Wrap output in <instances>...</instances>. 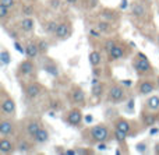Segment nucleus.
I'll list each match as a JSON object with an SVG mask.
<instances>
[{
  "label": "nucleus",
  "mask_w": 159,
  "mask_h": 155,
  "mask_svg": "<svg viewBox=\"0 0 159 155\" xmlns=\"http://www.w3.org/2000/svg\"><path fill=\"white\" fill-rule=\"evenodd\" d=\"M18 30L24 34H30L35 30V20L32 17H24L18 22Z\"/></svg>",
  "instance_id": "nucleus-20"
},
{
  "label": "nucleus",
  "mask_w": 159,
  "mask_h": 155,
  "mask_svg": "<svg viewBox=\"0 0 159 155\" xmlns=\"http://www.w3.org/2000/svg\"><path fill=\"white\" fill-rule=\"evenodd\" d=\"M81 136L82 140L85 143H88L89 145H96L98 143H103V141L107 143L110 139H113V134L110 133L109 126L105 125V123H98V125H93L91 127L84 129Z\"/></svg>",
  "instance_id": "nucleus-1"
},
{
  "label": "nucleus",
  "mask_w": 159,
  "mask_h": 155,
  "mask_svg": "<svg viewBox=\"0 0 159 155\" xmlns=\"http://www.w3.org/2000/svg\"><path fill=\"white\" fill-rule=\"evenodd\" d=\"M17 129H18V126H17L14 117L2 116V120H0V136L2 137L16 136Z\"/></svg>",
  "instance_id": "nucleus-8"
},
{
  "label": "nucleus",
  "mask_w": 159,
  "mask_h": 155,
  "mask_svg": "<svg viewBox=\"0 0 159 155\" xmlns=\"http://www.w3.org/2000/svg\"><path fill=\"white\" fill-rule=\"evenodd\" d=\"M113 22H110V21H106V20H99V21H96V24H95V27L98 28L99 31H101L102 34H110L112 32V30H113Z\"/></svg>",
  "instance_id": "nucleus-27"
},
{
  "label": "nucleus",
  "mask_w": 159,
  "mask_h": 155,
  "mask_svg": "<svg viewBox=\"0 0 159 155\" xmlns=\"http://www.w3.org/2000/svg\"><path fill=\"white\" fill-rule=\"evenodd\" d=\"M121 84H123L124 87H131V85H133L131 80H123V81H121Z\"/></svg>",
  "instance_id": "nucleus-45"
},
{
  "label": "nucleus",
  "mask_w": 159,
  "mask_h": 155,
  "mask_svg": "<svg viewBox=\"0 0 159 155\" xmlns=\"http://www.w3.org/2000/svg\"><path fill=\"white\" fill-rule=\"evenodd\" d=\"M22 125H24L25 134H27V137H30L31 140L34 139V136H35V134L38 133L42 127H43L42 120L38 119V117H28V119L24 120V123H22Z\"/></svg>",
  "instance_id": "nucleus-10"
},
{
  "label": "nucleus",
  "mask_w": 159,
  "mask_h": 155,
  "mask_svg": "<svg viewBox=\"0 0 159 155\" xmlns=\"http://www.w3.org/2000/svg\"><path fill=\"white\" fill-rule=\"evenodd\" d=\"M49 140H50V134H49V131H48V129L42 127L41 130H39L38 133L34 136L32 141H34V144L41 145V144H45V143H48Z\"/></svg>",
  "instance_id": "nucleus-25"
},
{
  "label": "nucleus",
  "mask_w": 159,
  "mask_h": 155,
  "mask_svg": "<svg viewBox=\"0 0 159 155\" xmlns=\"http://www.w3.org/2000/svg\"><path fill=\"white\" fill-rule=\"evenodd\" d=\"M71 34H73L71 22L67 21V20H63V21L59 22V25L53 35H55V38L57 39V41H66V39H69L70 36H71Z\"/></svg>",
  "instance_id": "nucleus-12"
},
{
  "label": "nucleus",
  "mask_w": 159,
  "mask_h": 155,
  "mask_svg": "<svg viewBox=\"0 0 159 155\" xmlns=\"http://www.w3.org/2000/svg\"><path fill=\"white\" fill-rule=\"evenodd\" d=\"M112 126H113V129L124 131L127 136H137L141 131V129H144L141 125L138 126L137 122H133V120L127 119V117H123V116L116 117L112 122Z\"/></svg>",
  "instance_id": "nucleus-3"
},
{
  "label": "nucleus",
  "mask_w": 159,
  "mask_h": 155,
  "mask_svg": "<svg viewBox=\"0 0 159 155\" xmlns=\"http://www.w3.org/2000/svg\"><path fill=\"white\" fill-rule=\"evenodd\" d=\"M14 48L17 49V52L22 53V55H25V45L22 46V45L20 43V41H14Z\"/></svg>",
  "instance_id": "nucleus-40"
},
{
  "label": "nucleus",
  "mask_w": 159,
  "mask_h": 155,
  "mask_svg": "<svg viewBox=\"0 0 159 155\" xmlns=\"http://www.w3.org/2000/svg\"><path fill=\"white\" fill-rule=\"evenodd\" d=\"M140 123L144 129H149L159 123V111H148L144 109L140 115Z\"/></svg>",
  "instance_id": "nucleus-7"
},
{
  "label": "nucleus",
  "mask_w": 159,
  "mask_h": 155,
  "mask_svg": "<svg viewBox=\"0 0 159 155\" xmlns=\"http://www.w3.org/2000/svg\"><path fill=\"white\" fill-rule=\"evenodd\" d=\"M159 133V127L157 126H152V127H149V134L151 136H154V134H158Z\"/></svg>",
  "instance_id": "nucleus-44"
},
{
  "label": "nucleus",
  "mask_w": 159,
  "mask_h": 155,
  "mask_svg": "<svg viewBox=\"0 0 159 155\" xmlns=\"http://www.w3.org/2000/svg\"><path fill=\"white\" fill-rule=\"evenodd\" d=\"M147 143L145 141H141V143H138L137 145H135V150L138 151V153H147Z\"/></svg>",
  "instance_id": "nucleus-39"
},
{
  "label": "nucleus",
  "mask_w": 159,
  "mask_h": 155,
  "mask_svg": "<svg viewBox=\"0 0 159 155\" xmlns=\"http://www.w3.org/2000/svg\"><path fill=\"white\" fill-rule=\"evenodd\" d=\"M95 147L98 148L99 151H105V150H107V143H106V141H103V143H98V144H96Z\"/></svg>",
  "instance_id": "nucleus-42"
},
{
  "label": "nucleus",
  "mask_w": 159,
  "mask_h": 155,
  "mask_svg": "<svg viewBox=\"0 0 159 155\" xmlns=\"http://www.w3.org/2000/svg\"><path fill=\"white\" fill-rule=\"evenodd\" d=\"M77 150V155H89V154H95V151L92 148H75Z\"/></svg>",
  "instance_id": "nucleus-37"
},
{
  "label": "nucleus",
  "mask_w": 159,
  "mask_h": 155,
  "mask_svg": "<svg viewBox=\"0 0 159 155\" xmlns=\"http://www.w3.org/2000/svg\"><path fill=\"white\" fill-rule=\"evenodd\" d=\"M43 70L48 74L52 75V77H59V75H60V70H59L57 64L53 60H50V59H46V60L43 62Z\"/></svg>",
  "instance_id": "nucleus-23"
},
{
  "label": "nucleus",
  "mask_w": 159,
  "mask_h": 155,
  "mask_svg": "<svg viewBox=\"0 0 159 155\" xmlns=\"http://www.w3.org/2000/svg\"><path fill=\"white\" fill-rule=\"evenodd\" d=\"M127 7V0H121V4H120V8H126Z\"/></svg>",
  "instance_id": "nucleus-48"
},
{
  "label": "nucleus",
  "mask_w": 159,
  "mask_h": 155,
  "mask_svg": "<svg viewBox=\"0 0 159 155\" xmlns=\"http://www.w3.org/2000/svg\"><path fill=\"white\" fill-rule=\"evenodd\" d=\"M17 151V141L11 140L10 137H2L0 139V154L8 155Z\"/></svg>",
  "instance_id": "nucleus-17"
},
{
  "label": "nucleus",
  "mask_w": 159,
  "mask_h": 155,
  "mask_svg": "<svg viewBox=\"0 0 159 155\" xmlns=\"http://www.w3.org/2000/svg\"><path fill=\"white\" fill-rule=\"evenodd\" d=\"M106 55H107V60L109 62H117V60L124 59L127 55H129V49H127L123 43L117 42V43H116L115 46L106 53Z\"/></svg>",
  "instance_id": "nucleus-14"
},
{
  "label": "nucleus",
  "mask_w": 159,
  "mask_h": 155,
  "mask_svg": "<svg viewBox=\"0 0 159 155\" xmlns=\"http://www.w3.org/2000/svg\"><path fill=\"white\" fill-rule=\"evenodd\" d=\"M36 43H38V48H39L41 55H46V53L49 52V42L48 41H45V39H39Z\"/></svg>",
  "instance_id": "nucleus-32"
},
{
  "label": "nucleus",
  "mask_w": 159,
  "mask_h": 155,
  "mask_svg": "<svg viewBox=\"0 0 159 155\" xmlns=\"http://www.w3.org/2000/svg\"><path fill=\"white\" fill-rule=\"evenodd\" d=\"M107 94V102L112 103H121L127 101V91L123 84L112 83L106 91Z\"/></svg>",
  "instance_id": "nucleus-6"
},
{
  "label": "nucleus",
  "mask_w": 159,
  "mask_h": 155,
  "mask_svg": "<svg viewBox=\"0 0 159 155\" xmlns=\"http://www.w3.org/2000/svg\"><path fill=\"white\" fill-rule=\"evenodd\" d=\"M155 41H157V43H158V46H159V34L157 35V38H155Z\"/></svg>",
  "instance_id": "nucleus-50"
},
{
  "label": "nucleus",
  "mask_w": 159,
  "mask_h": 155,
  "mask_svg": "<svg viewBox=\"0 0 159 155\" xmlns=\"http://www.w3.org/2000/svg\"><path fill=\"white\" fill-rule=\"evenodd\" d=\"M117 43V41H116V39H112V38H109V39H106V41L103 42V50L105 52H109L110 49H112L113 46H115V45Z\"/></svg>",
  "instance_id": "nucleus-33"
},
{
  "label": "nucleus",
  "mask_w": 159,
  "mask_h": 155,
  "mask_svg": "<svg viewBox=\"0 0 159 155\" xmlns=\"http://www.w3.org/2000/svg\"><path fill=\"white\" fill-rule=\"evenodd\" d=\"M155 80H157V85H158V88H159V75H157V78H155Z\"/></svg>",
  "instance_id": "nucleus-51"
},
{
  "label": "nucleus",
  "mask_w": 159,
  "mask_h": 155,
  "mask_svg": "<svg viewBox=\"0 0 159 155\" xmlns=\"http://www.w3.org/2000/svg\"><path fill=\"white\" fill-rule=\"evenodd\" d=\"M88 35L92 36V38H95V39H99V38L102 36V32L95 27V28H91V30L88 31Z\"/></svg>",
  "instance_id": "nucleus-36"
},
{
  "label": "nucleus",
  "mask_w": 159,
  "mask_h": 155,
  "mask_svg": "<svg viewBox=\"0 0 159 155\" xmlns=\"http://www.w3.org/2000/svg\"><path fill=\"white\" fill-rule=\"evenodd\" d=\"M144 109L148 111H159V95H149L144 102Z\"/></svg>",
  "instance_id": "nucleus-26"
},
{
  "label": "nucleus",
  "mask_w": 159,
  "mask_h": 155,
  "mask_svg": "<svg viewBox=\"0 0 159 155\" xmlns=\"http://www.w3.org/2000/svg\"><path fill=\"white\" fill-rule=\"evenodd\" d=\"M34 148V141L30 137H24V139H17V153L28 154L31 153Z\"/></svg>",
  "instance_id": "nucleus-18"
},
{
  "label": "nucleus",
  "mask_w": 159,
  "mask_h": 155,
  "mask_svg": "<svg viewBox=\"0 0 159 155\" xmlns=\"http://www.w3.org/2000/svg\"><path fill=\"white\" fill-rule=\"evenodd\" d=\"M151 3L144 2V0H135V2L130 3V13L134 18L140 20V21H149L151 20V8H149Z\"/></svg>",
  "instance_id": "nucleus-5"
},
{
  "label": "nucleus",
  "mask_w": 159,
  "mask_h": 155,
  "mask_svg": "<svg viewBox=\"0 0 159 155\" xmlns=\"http://www.w3.org/2000/svg\"><path fill=\"white\" fill-rule=\"evenodd\" d=\"M144 2H148V3H151V2H152V0H144Z\"/></svg>",
  "instance_id": "nucleus-53"
},
{
  "label": "nucleus",
  "mask_w": 159,
  "mask_h": 155,
  "mask_svg": "<svg viewBox=\"0 0 159 155\" xmlns=\"http://www.w3.org/2000/svg\"><path fill=\"white\" fill-rule=\"evenodd\" d=\"M59 22L56 21V20H49V21L43 22V31L46 34H50V35H53L56 31V28H57Z\"/></svg>",
  "instance_id": "nucleus-29"
},
{
  "label": "nucleus",
  "mask_w": 159,
  "mask_h": 155,
  "mask_svg": "<svg viewBox=\"0 0 159 155\" xmlns=\"http://www.w3.org/2000/svg\"><path fill=\"white\" fill-rule=\"evenodd\" d=\"M48 6H49L52 10H59L61 6V0H48Z\"/></svg>",
  "instance_id": "nucleus-35"
},
{
  "label": "nucleus",
  "mask_w": 159,
  "mask_h": 155,
  "mask_svg": "<svg viewBox=\"0 0 159 155\" xmlns=\"http://www.w3.org/2000/svg\"><path fill=\"white\" fill-rule=\"evenodd\" d=\"M157 80H152L151 77H141L137 83V92L140 95H151L157 89Z\"/></svg>",
  "instance_id": "nucleus-9"
},
{
  "label": "nucleus",
  "mask_w": 159,
  "mask_h": 155,
  "mask_svg": "<svg viewBox=\"0 0 159 155\" xmlns=\"http://www.w3.org/2000/svg\"><path fill=\"white\" fill-rule=\"evenodd\" d=\"M50 109H52V111L59 112V111H60V109H61L60 102H59V101H52V103H50Z\"/></svg>",
  "instance_id": "nucleus-41"
},
{
  "label": "nucleus",
  "mask_w": 159,
  "mask_h": 155,
  "mask_svg": "<svg viewBox=\"0 0 159 155\" xmlns=\"http://www.w3.org/2000/svg\"><path fill=\"white\" fill-rule=\"evenodd\" d=\"M16 3H17V0H0V4L6 6V7L11 8V10L16 7Z\"/></svg>",
  "instance_id": "nucleus-38"
},
{
  "label": "nucleus",
  "mask_w": 159,
  "mask_h": 155,
  "mask_svg": "<svg viewBox=\"0 0 159 155\" xmlns=\"http://www.w3.org/2000/svg\"><path fill=\"white\" fill-rule=\"evenodd\" d=\"M127 139H129V136H127L124 131L113 129V140H115L120 147H123L126 151H127ZM127 153H129V151H127Z\"/></svg>",
  "instance_id": "nucleus-24"
},
{
  "label": "nucleus",
  "mask_w": 159,
  "mask_h": 155,
  "mask_svg": "<svg viewBox=\"0 0 159 155\" xmlns=\"http://www.w3.org/2000/svg\"><path fill=\"white\" fill-rule=\"evenodd\" d=\"M87 122H92V116H88L87 117Z\"/></svg>",
  "instance_id": "nucleus-52"
},
{
  "label": "nucleus",
  "mask_w": 159,
  "mask_h": 155,
  "mask_svg": "<svg viewBox=\"0 0 159 155\" xmlns=\"http://www.w3.org/2000/svg\"><path fill=\"white\" fill-rule=\"evenodd\" d=\"M21 13L24 14L25 17H31L34 14V6L32 4H24L21 8Z\"/></svg>",
  "instance_id": "nucleus-34"
},
{
  "label": "nucleus",
  "mask_w": 159,
  "mask_h": 155,
  "mask_svg": "<svg viewBox=\"0 0 159 155\" xmlns=\"http://www.w3.org/2000/svg\"><path fill=\"white\" fill-rule=\"evenodd\" d=\"M39 55H41V52H39L38 43L34 41H28L27 43H25V56H27V59L35 60Z\"/></svg>",
  "instance_id": "nucleus-19"
},
{
  "label": "nucleus",
  "mask_w": 159,
  "mask_h": 155,
  "mask_svg": "<svg viewBox=\"0 0 159 155\" xmlns=\"http://www.w3.org/2000/svg\"><path fill=\"white\" fill-rule=\"evenodd\" d=\"M64 2H66L67 4H70V6H75L78 3V0H64Z\"/></svg>",
  "instance_id": "nucleus-46"
},
{
  "label": "nucleus",
  "mask_w": 159,
  "mask_h": 155,
  "mask_svg": "<svg viewBox=\"0 0 159 155\" xmlns=\"http://www.w3.org/2000/svg\"><path fill=\"white\" fill-rule=\"evenodd\" d=\"M155 154H159V145H155Z\"/></svg>",
  "instance_id": "nucleus-49"
},
{
  "label": "nucleus",
  "mask_w": 159,
  "mask_h": 155,
  "mask_svg": "<svg viewBox=\"0 0 159 155\" xmlns=\"http://www.w3.org/2000/svg\"><path fill=\"white\" fill-rule=\"evenodd\" d=\"M69 97L71 103H74L75 106H84L85 102H87V97H85V91L81 88L80 85H73L71 89L69 92Z\"/></svg>",
  "instance_id": "nucleus-15"
},
{
  "label": "nucleus",
  "mask_w": 159,
  "mask_h": 155,
  "mask_svg": "<svg viewBox=\"0 0 159 155\" xmlns=\"http://www.w3.org/2000/svg\"><path fill=\"white\" fill-rule=\"evenodd\" d=\"M131 66L140 78L141 77H154L155 75L154 66L151 64V62L147 57V55H144L143 52L135 53V56L131 59Z\"/></svg>",
  "instance_id": "nucleus-2"
},
{
  "label": "nucleus",
  "mask_w": 159,
  "mask_h": 155,
  "mask_svg": "<svg viewBox=\"0 0 159 155\" xmlns=\"http://www.w3.org/2000/svg\"><path fill=\"white\" fill-rule=\"evenodd\" d=\"M10 62H11V55H10V52L7 50V48L3 46V48H2V52H0V63H2V66H7Z\"/></svg>",
  "instance_id": "nucleus-30"
},
{
  "label": "nucleus",
  "mask_w": 159,
  "mask_h": 155,
  "mask_svg": "<svg viewBox=\"0 0 159 155\" xmlns=\"http://www.w3.org/2000/svg\"><path fill=\"white\" fill-rule=\"evenodd\" d=\"M8 17H11V8H8V7H6V6L0 4V21L4 24L6 20H7Z\"/></svg>",
  "instance_id": "nucleus-31"
},
{
  "label": "nucleus",
  "mask_w": 159,
  "mask_h": 155,
  "mask_svg": "<svg viewBox=\"0 0 159 155\" xmlns=\"http://www.w3.org/2000/svg\"><path fill=\"white\" fill-rule=\"evenodd\" d=\"M88 60H89V64L92 67H98L102 64V55L99 50H92V52L88 55Z\"/></svg>",
  "instance_id": "nucleus-28"
},
{
  "label": "nucleus",
  "mask_w": 159,
  "mask_h": 155,
  "mask_svg": "<svg viewBox=\"0 0 159 155\" xmlns=\"http://www.w3.org/2000/svg\"><path fill=\"white\" fill-rule=\"evenodd\" d=\"M67 123L73 127H80L82 125V120H84V115H82V111L80 106H74L71 108L69 112L66 113V117H64Z\"/></svg>",
  "instance_id": "nucleus-11"
},
{
  "label": "nucleus",
  "mask_w": 159,
  "mask_h": 155,
  "mask_svg": "<svg viewBox=\"0 0 159 155\" xmlns=\"http://www.w3.org/2000/svg\"><path fill=\"white\" fill-rule=\"evenodd\" d=\"M0 113L6 117H14L17 113L16 101L8 95L4 85H2V92H0Z\"/></svg>",
  "instance_id": "nucleus-4"
},
{
  "label": "nucleus",
  "mask_w": 159,
  "mask_h": 155,
  "mask_svg": "<svg viewBox=\"0 0 159 155\" xmlns=\"http://www.w3.org/2000/svg\"><path fill=\"white\" fill-rule=\"evenodd\" d=\"M133 109H134V99H129V102H127V111H130L131 112Z\"/></svg>",
  "instance_id": "nucleus-43"
},
{
  "label": "nucleus",
  "mask_w": 159,
  "mask_h": 155,
  "mask_svg": "<svg viewBox=\"0 0 159 155\" xmlns=\"http://www.w3.org/2000/svg\"><path fill=\"white\" fill-rule=\"evenodd\" d=\"M36 70V66L34 63V60L27 59V60H22L21 63L17 67V77L18 78H27L30 75H32Z\"/></svg>",
  "instance_id": "nucleus-13"
},
{
  "label": "nucleus",
  "mask_w": 159,
  "mask_h": 155,
  "mask_svg": "<svg viewBox=\"0 0 159 155\" xmlns=\"http://www.w3.org/2000/svg\"><path fill=\"white\" fill-rule=\"evenodd\" d=\"M99 17H101L102 20H106V21L113 22V24H116V22L119 21V18H120L117 11L112 10V8H102L101 13H99Z\"/></svg>",
  "instance_id": "nucleus-21"
},
{
  "label": "nucleus",
  "mask_w": 159,
  "mask_h": 155,
  "mask_svg": "<svg viewBox=\"0 0 159 155\" xmlns=\"http://www.w3.org/2000/svg\"><path fill=\"white\" fill-rule=\"evenodd\" d=\"M25 95H27V98H30V99H35V98H38L39 95L43 92V85H42L41 83H38V81H31V83H28L27 85H25Z\"/></svg>",
  "instance_id": "nucleus-16"
},
{
  "label": "nucleus",
  "mask_w": 159,
  "mask_h": 155,
  "mask_svg": "<svg viewBox=\"0 0 159 155\" xmlns=\"http://www.w3.org/2000/svg\"><path fill=\"white\" fill-rule=\"evenodd\" d=\"M55 153H57V154H61V155H64V150H63V147H57L55 150Z\"/></svg>",
  "instance_id": "nucleus-47"
},
{
  "label": "nucleus",
  "mask_w": 159,
  "mask_h": 155,
  "mask_svg": "<svg viewBox=\"0 0 159 155\" xmlns=\"http://www.w3.org/2000/svg\"><path fill=\"white\" fill-rule=\"evenodd\" d=\"M105 92H106V84L99 81L98 84H93L92 88H91V98L95 99V101H98L103 97Z\"/></svg>",
  "instance_id": "nucleus-22"
}]
</instances>
